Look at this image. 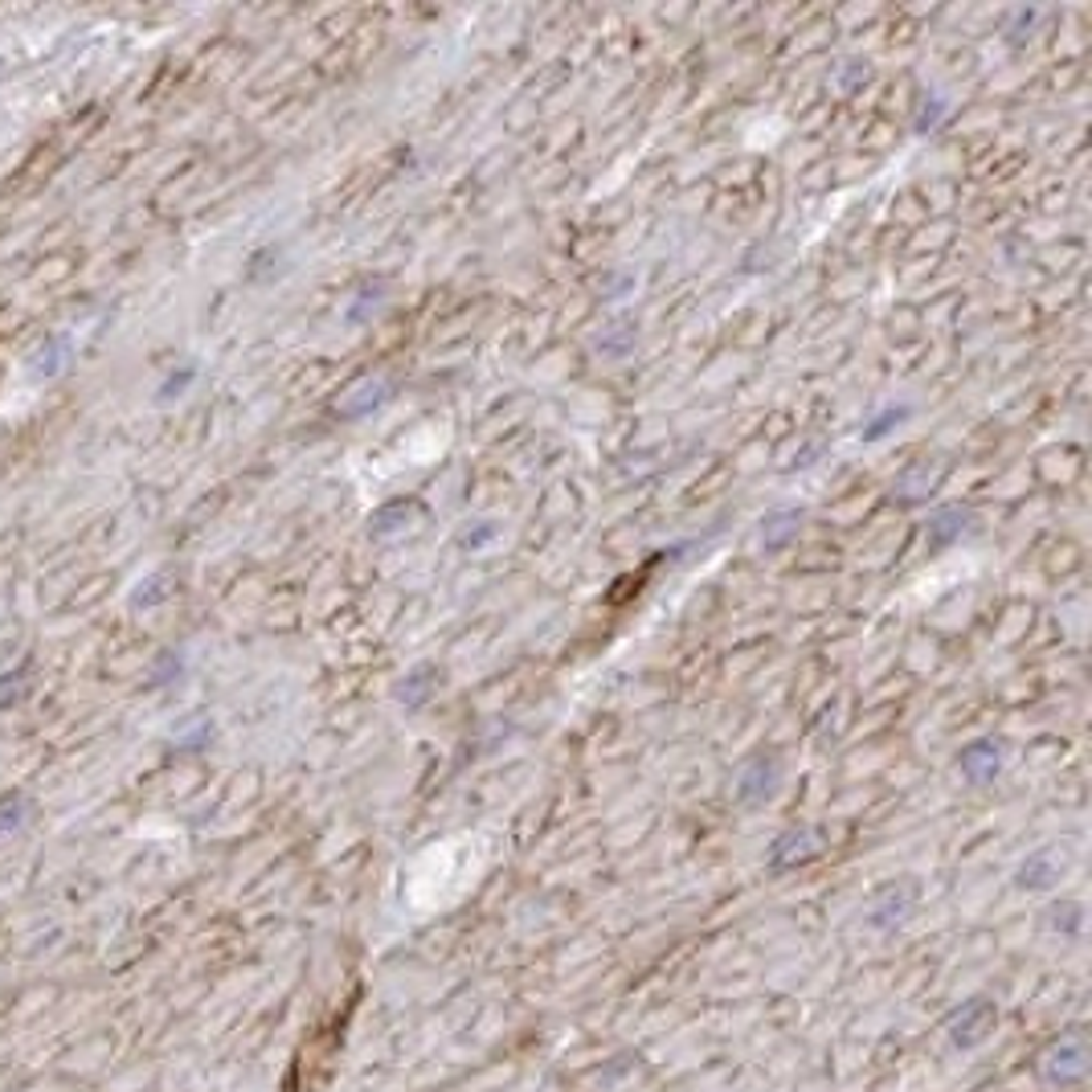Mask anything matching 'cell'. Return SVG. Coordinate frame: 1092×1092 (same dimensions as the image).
I'll return each mask as SVG.
<instances>
[{"mask_svg": "<svg viewBox=\"0 0 1092 1092\" xmlns=\"http://www.w3.org/2000/svg\"><path fill=\"white\" fill-rule=\"evenodd\" d=\"M430 683H435V671L430 667H418V671H410L406 679H402V704L406 708H418V704H426L430 700Z\"/></svg>", "mask_w": 1092, "mask_h": 1092, "instance_id": "2", "label": "cell"}, {"mask_svg": "<svg viewBox=\"0 0 1092 1092\" xmlns=\"http://www.w3.org/2000/svg\"><path fill=\"white\" fill-rule=\"evenodd\" d=\"M970 512H962V508H941V512H933V520H929V545H950L954 537H962L970 524Z\"/></svg>", "mask_w": 1092, "mask_h": 1092, "instance_id": "1", "label": "cell"}, {"mask_svg": "<svg viewBox=\"0 0 1092 1092\" xmlns=\"http://www.w3.org/2000/svg\"><path fill=\"white\" fill-rule=\"evenodd\" d=\"M962 769L970 773V777H990L994 769H998V745H990V741H983V745H970L966 753H962Z\"/></svg>", "mask_w": 1092, "mask_h": 1092, "instance_id": "3", "label": "cell"}, {"mask_svg": "<svg viewBox=\"0 0 1092 1092\" xmlns=\"http://www.w3.org/2000/svg\"><path fill=\"white\" fill-rule=\"evenodd\" d=\"M794 533H798V512H777V516H769L762 541H765V548H777V545H785V537H794Z\"/></svg>", "mask_w": 1092, "mask_h": 1092, "instance_id": "4", "label": "cell"}]
</instances>
